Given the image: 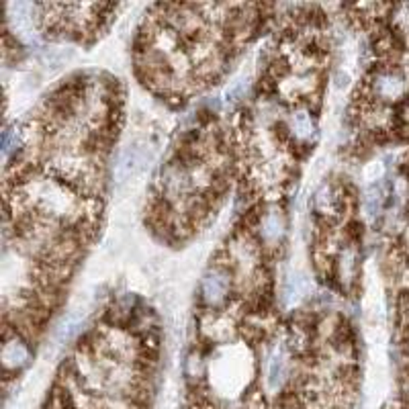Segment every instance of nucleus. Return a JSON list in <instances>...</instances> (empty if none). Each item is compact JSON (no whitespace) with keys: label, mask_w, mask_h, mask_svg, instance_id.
<instances>
[{"label":"nucleus","mask_w":409,"mask_h":409,"mask_svg":"<svg viewBox=\"0 0 409 409\" xmlns=\"http://www.w3.org/2000/svg\"><path fill=\"white\" fill-rule=\"evenodd\" d=\"M0 361H2V368H4V379L8 381L12 374L21 372L29 364V361H31V344L27 340H23L19 334H15L10 338H2Z\"/></svg>","instance_id":"obj_4"},{"label":"nucleus","mask_w":409,"mask_h":409,"mask_svg":"<svg viewBox=\"0 0 409 409\" xmlns=\"http://www.w3.org/2000/svg\"><path fill=\"white\" fill-rule=\"evenodd\" d=\"M184 372H186L188 381H192V383H201V381H203V376H205V372H207V363H205V358H203L201 352L194 350V352H190V354L186 356Z\"/></svg>","instance_id":"obj_9"},{"label":"nucleus","mask_w":409,"mask_h":409,"mask_svg":"<svg viewBox=\"0 0 409 409\" xmlns=\"http://www.w3.org/2000/svg\"><path fill=\"white\" fill-rule=\"evenodd\" d=\"M291 376L289 370V361L284 356V352H274L269 363V372H266V383L271 389H278L287 379Z\"/></svg>","instance_id":"obj_8"},{"label":"nucleus","mask_w":409,"mask_h":409,"mask_svg":"<svg viewBox=\"0 0 409 409\" xmlns=\"http://www.w3.org/2000/svg\"><path fill=\"white\" fill-rule=\"evenodd\" d=\"M287 125H289L291 137L299 143H307L316 134V119L311 115V109H307L305 104L295 107V111L287 119Z\"/></svg>","instance_id":"obj_7"},{"label":"nucleus","mask_w":409,"mask_h":409,"mask_svg":"<svg viewBox=\"0 0 409 409\" xmlns=\"http://www.w3.org/2000/svg\"><path fill=\"white\" fill-rule=\"evenodd\" d=\"M346 205H348V197L344 186H338L334 182L321 184L318 192L313 194V211L327 224L340 221L344 217Z\"/></svg>","instance_id":"obj_3"},{"label":"nucleus","mask_w":409,"mask_h":409,"mask_svg":"<svg viewBox=\"0 0 409 409\" xmlns=\"http://www.w3.org/2000/svg\"><path fill=\"white\" fill-rule=\"evenodd\" d=\"M235 295V274L229 266L211 264L201 280V301L205 309L224 311Z\"/></svg>","instance_id":"obj_1"},{"label":"nucleus","mask_w":409,"mask_h":409,"mask_svg":"<svg viewBox=\"0 0 409 409\" xmlns=\"http://www.w3.org/2000/svg\"><path fill=\"white\" fill-rule=\"evenodd\" d=\"M284 229H287L284 213L278 207H266L262 221L256 229V237L260 239L264 252H274L276 248H280V242L284 237Z\"/></svg>","instance_id":"obj_5"},{"label":"nucleus","mask_w":409,"mask_h":409,"mask_svg":"<svg viewBox=\"0 0 409 409\" xmlns=\"http://www.w3.org/2000/svg\"><path fill=\"white\" fill-rule=\"evenodd\" d=\"M358 271H361V254L358 248L354 244L344 246L338 256H336V264H334V274L338 276L342 289H352L358 280Z\"/></svg>","instance_id":"obj_6"},{"label":"nucleus","mask_w":409,"mask_h":409,"mask_svg":"<svg viewBox=\"0 0 409 409\" xmlns=\"http://www.w3.org/2000/svg\"><path fill=\"white\" fill-rule=\"evenodd\" d=\"M381 203H383V190L379 186H370L364 197V207L368 209L370 215H374L381 209Z\"/></svg>","instance_id":"obj_10"},{"label":"nucleus","mask_w":409,"mask_h":409,"mask_svg":"<svg viewBox=\"0 0 409 409\" xmlns=\"http://www.w3.org/2000/svg\"><path fill=\"white\" fill-rule=\"evenodd\" d=\"M366 82L374 94V100L381 104H387V107L391 102H399L408 92L406 76L399 68L379 66V68H374V72L370 74V78Z\"/></svg>","instance_id":"obj_2"}]
</instances>
